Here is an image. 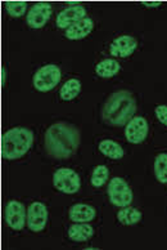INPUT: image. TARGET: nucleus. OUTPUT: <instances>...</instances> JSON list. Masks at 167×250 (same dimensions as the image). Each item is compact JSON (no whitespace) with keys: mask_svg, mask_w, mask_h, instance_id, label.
I'll use <instances>...</instances> for the list:
<instances>
[{"mask_svg":"<svg viewBox=\"0 0 167 250\" xmlns=\"http://www.w3.org/2000/svg\"><path fill=\"white\" fill-rule=\"evenodd\" d=\"M94 235V227L88 222H74V225L68 227V236L74 241H86Z\"/></svg>","mask_w":167,"mask_h":250,"instance_id":"obj_15","label":"nucleus"},{"mask_svg":"<svg viewBox=\"0 0 167 250\" xmlns=\"http://www.w3.org/2000/svg\"><path fill=\"white\" fill-rule=\"evenodd\" d=\"M107 193L111 203L116 207H129L132 201V191L129 183L121 177H113L108 183Z\"/></svg>","mask_w":167,"mask_h":250,"instance_id":"obj_5","label":"nucleus"},{"mask_svg":"<svg viewBox=\"0 0 167 250\" xmlns=\"http://www.w3.org/2000/svg\"><path fill=\"white\" fill-rule=\"evenodd\" d=\"M154 174L161 183L167 182V154L161 152L154 159Z\"/></svg>","mask_w":167,"mask_h":250,"instance_id":"obj_20","label":"nucleus"},{"mask_svg":"<svg viewBox=\"0 0 167 250\" xmlns=\"http://www.w3.org/2000/svg\"><path fill=\"white\" fill-rule=\"evenodd\" d=\"M1 74H3V75H1V82H3V84L4 83H5V68H1Z\"/></svg>","mask_w":167,"mask_h":250,"instance_id":"obj_25","label":"nucleus"},{"mask_svg":"<svg viewBox=\"0 0 167 250\" xmlns=\"http://www.w3.org/2000/svg\"><path fill=\"white\" fill-rule=\"evenodd\" d=\"M61 68L57 64L48 63L44 64L35 72L34 75V86L40 92H48L57 86L61 82Z\"/></svg>","mask_w":167,"mask_h":250,"instance_id":"obj_4","label":"nucleus"},{"mask_svg":"<svg viewBox=\"0 0 167 250\" xmlns=\"http://www.w3.org/2000/svg\"><path fill=\"white\" fill-rule=\"evenodd\" d=\"M95 71L100 78H112L120 71V63L114 58H106L96 63Z\"/></svg>","mask_w":167,"mask_h":250,"instance_id":"obj_16","label":"nucleus"},{"mask_svg":"<svg viewBox=\"0 0 167 250\" xmlns=\"http://www.w3.org/2000/svg\"><path fill=\"white\" fill-rule=\"evenodd\" d=\"M48 222V209L45 204L34 201L27 208V226L34 232H40L45 229Z\"/></svg>","mask_w":167,"mask_h":250,"instance_id":"obj_9","label":"nucleus"},{"mask_svg":"<svg viewBox=\"0 0 167 250\" xmlns=\"http://www.w3.org/2000/svg\"><path fill=\"white\" fill-rule=\"evenodd\" d=\"M4 217H5L7 225L11 229L19 231L25 227V223L27 222V211L21 201L11 200L5 205Z\"/></svg>","mask_w":167,"mask_h":250,"instance_id":"obj_7","label":"nucleus"},{"mask_svg":"<svg viewBox=\"0 0 167 250\" xmlns=\"http://www.w3.org/2000/svg\"><path fill=\"white\" fill-rule=\"evenodd\" d=\"M138 47V40L131 35H120L111 43L110 52L114 57H129Z\"/></svg>","mask_w":167,"mask_h":250,"instance_id":"obj_12","label":"nucleus"},{"mask_svg":"<svg viewBox=\"0 0 167 250\" xmlns=\"http://www.w3.org/2000/svg\"><path fill=\"white\" fill-rule=\"evenodd\" d=\"M117 219L120 221V223L125 226L135 225L142 219V211L138 210L136 208L124 207L118 210Z\"/></svg>","mask_w":167,"mask_h":250,"instance_id":"obj_19","label":"nucleus"},{"mask_svg":"<svg viewBox=\"0 0 167 250\" xmlns=\"http://www.w3.org/2000/svg\"><path fill=\"white\" fill-rule=\"evenodd\" d=\"M34 143V133L25 126L8 129L1 137V155L4 159H19L30 150Z\"/></svg>","mask_w":167,"mask_h":250,"instance_id":"obj_3","label":"nucleus"},{"mask_svg":"<svg viewBox=\"0 0 167 250\" xmlns=\"http://www.w3.org/2000/svg\"><path fill=\"white\" fill-rule=\"evenodd\" d=\"M80 90H81V82L78 79L72 78L68 79L67 82L62 85L59 94H61L62 100L71 101L78 96Z\"/></svg>","mask_w":167,"mask_h":250,"instance_id":"obj_18","label":"nucleus"},{"mask_svg":"<svg viewBox=\"0 0 167 250\" xmlns=\"http://www.w3.org/2000/svg\"><path fill=\"white\" fill-rule=\"evenodd\" d=\"M86 17V9L82 4L71 3L68 7L62 9L57 16V25L61 29H68L75 22Z\"/></svg>","mask_w":167,"mask_h":250,"instance_id":"obj_10","label":"nucleus"},{"mask_svg":"<svg viewBox=\"0 0 167 250\" xmlns=\"http://www.w3.org/2000/svg\"><path fill=\"white\" fill-rule=\"evenodd\" d=\"M108 175H110V170L106 165H98L92 173V178H90L92 185L94 187H102L108 179Z\"/></svg>","mask_w":167,"mask_h":250,"instance_id":"obj_21","label":"nucleus"},{"mask_svg":"<svg viewBox=\"0 0 167 250\" xmlns=\"http://www.w3.org/2000/svg\"><path fill=\"white\" fill-rule=\"evenodd\" d=\"M154 112H156L157 119L167 126V104H158L154 108Z\"/></svg>","mask_w":167,"mask_h":250,"instance_id":"obj_23","label":"nucleus"},{"mask_svg":"<svg viewBox=\"0 0 167 250\" xmlns=\"http://www.w3.org/2000/svg\"><path fill=\"white\" fill-rule=\"evenodd\" d=\"M45 150L52 157L68 159L75 154L80 145V132L74 124L57 122L45 132Z\"/></svg>","mask_w":167,"mask_h":250,"instance_id":"obj_1","label":"nucleus"},{"mask_svg":"<svg viewBox=\"0 0 167 250\" xmlns=\"http://www.w3.org/2000/svg\"><path fill=\"white\" fill-rule=\"evenodd\" d=\"M142 4L144 7H149V8H157L160 7L162 1H142Z\"/></svg>","mask_w":167,"mask_h":250,"instance_id":"obj_24","label":"nucleus"},{"mask_svg":"<svg viewBox=\"0 0 167 250\" xmlns=\"http://www.w3.org/2000/svg\"><path fill=\"white\" fill-rule=\"evenodd\" d=\"M50 16H52V4L46 1H37L29 8L26 21L34 29H40L48 22Z\"/></svg>","mask_w":167,"mask_h":250,"instance_id":"obj_8","label":"nucleus"},{"mask_svg":"<svg viewBox=\"0 0 167 250\" xmlns=\"http://www.w3.org/2000/svg\"><path fill=\"white\" fill-rule=\"evenodd\" d=\"M136 111V101L129 90H117L110 94L102 107V118L113 126H121L129 123Z\"/></svg>","mask_w":167,"mask_h":250,"instance_id":"obj_2","label":"nucleus"},{"mask_svg":"<svg viewBox=\"0 0 167 250\" xmlns=\"http://www.w3.org/2000/svg\"><path fill=\"white\" fill-rule=\"evenodd\" d=\"M5 7V11L12 16V17H19L26 12L27 9V3L26 1H22V0H17V1H12V0H8L4 4Z\"/></svg>","mask_w":167,"mask_h":250,"instance_id":"obj_22","label":"nucleus"},{"mask_svg":"<svg viewBox=\"0 0 167 250\" xmlns=\"http://www.w3.org/2000/svg\"><path fill=\"white\" fill-rule=\"evenodd\" d=\"M53 185L61 192L75 193L80 189L81 179L74 169L61 168L54 172Z\"/></svg>","mask_w":167,"mask_h":250,"instance_id":"obj_6","label":"nucleus"},{"mask_svg":"<svg viewBox=\"0 0 167 250\" xmlns=\"http://www.w3.org/2000/svg\"><path fill=\"white\" fill-rule=\"evenodd\" d=\"M93 29H94V21L90 17H85L66 29V36L71 40L82 39L89 35Z\"/></svg>","mask_w":167,"mask_h":250,"instance_id":"obj_13","label":"nucleus"},{"mask_svg":"<svg viewBox=\"0 0 167 250\" xmlns=\"http://www.w3.org/2000/svg\"><path fill=\"white\" fill-rule=\"evenodd\" d=\"M68 215L72 222H90L95 218L96 210L92 205L78 203L70 208Z\"/></svg>","mask_w":167,"mask_h":250,"instance_id":"obj_14","label":"nucleus"},{"mask_svg":"<svg viewBox=\"0 0 167 250\" xmlns=\"http://www.w3.org/2000/svg\"><path fill=\"white\" fill-rule=\"evenodd\" d=\"M148 132H149V126H148L147 119L136 115L126 124L125 136H126L129 142L140 143L146 140Z\"/></svg>","mask_w":167,"mask_h":250,"instance_id":"obj_11","label":"nucleus"},{"mask_svg":"<svg viewBox=\"0 0 167 250\" xmlns=\"http://www.w3.org/2000/svg\"><path fill=\"white\" fill-rule=\"evenodd\" d=\"M98 148L103 155L111 157V159H121L124 157L125 151L116 141L113 140H103L98 145Z\"/></svg>","mask_w":167,"mask_h":250,"instance_id":"obj_17","label":"nucleus"}]
</instances>
